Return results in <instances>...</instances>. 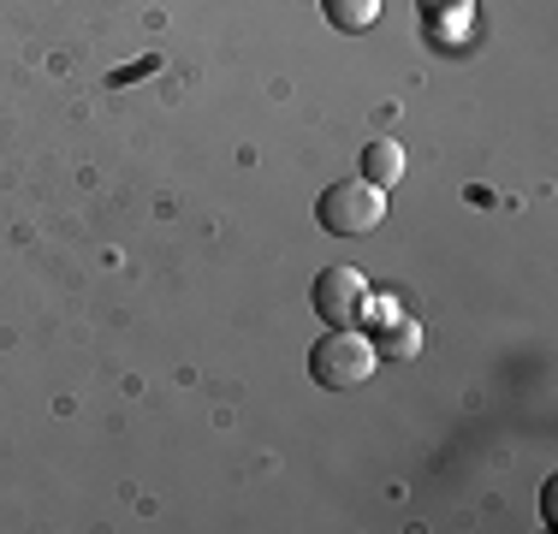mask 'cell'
<instances>
[{
  "instance_id": "cell-1",
  "label": "cell",
  "mask_w": 558,
  "mask_h": 534,
  "mask_svg": "<svg viewBox=\"0 0 558 534\" xmlns=\"http://www.w3.org/2000/svg\"><path fill=\"white\" fill-rule=\"evenodd\" d=\"M375 368H380V351H375V339L356 332V327H327L310 351V374L327 392H356V386L375 380Z\"/></svg>"
},
{
  "instance_id": "cell-2",
  "label": "cell",
  "mask_w": 558,
  "mask_h": 534,
  "mask_svg": "<svg viewBox=\"0 0 558 534\" xmlns=\"http://www.w3.org/2000/svg\"><path fill=\"white\" fill-rule=\"evenodd\" d=\"M315 220H322L333 238H368V232H380V220H387V191L368 184V179H339L333 191H322Z\"/></svg>"
},
{
  "instance_id": "cell-3",
  "label": "cell",
  "mask_w": 558,
  "mask_h": 534,
  "mask_svg": "<svg viewBox=\"0 0 558 534\" xmlns=\"http://www.w3.org/2000/svg\"><path fill=\"white\" fill-rule=\"evenodd\" d=\"M368 279L356 274V267H327L322 279H315V315L327 320V327H356L368 310Z\"/></svg>"
},
{
  "instance_id": "cell-4",
  "label": "cell",
  "mask_w": 558,
  "mask_h": 534,
  "mask_svg": "<svg viewBox=\"0 0 558 534\" xmlns=\"http://www.w3.org/2000/svg\"><path fill=\"white\" fill-rule=\"evenodd\" d=\"M404 167H410V160H404V143H392V137H375V143L363 149V179L380 184V191H392V184L404 179Z\"/></svg>"
},
{
  "instance_id": "cell-5",
  "label": "cell",
  "mask_w": 558,
  "mask_h": 534,
  "mask_svg": "<svg viewBox=\"0 0 558 534\" xmlns=\"http://www.w3.org/2000/svg\"><path fill=\"white\" fill-rule=\"evenodd\" d=\"M375 351L392 356V363H410L422 351V327L410 315H380V332H375Z\"/></svg>"
},
{
  "instance_id": "cell-6",
  "label": "cell",
  "mask_w": 558,
  "mask_h": 534,
  "mask_svg": "<svg viewBox=\"0 0 558 534\" xmlns=\"http://www.w3.org/2000/svg\"><path fill=\"white\" fill-rule=\"evenodd\" d=\"M380 7L387 0H322V12H327V24L333 31H368V24H380Z\"/></svg>"
}]
</instances>
